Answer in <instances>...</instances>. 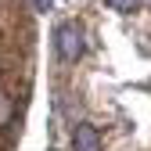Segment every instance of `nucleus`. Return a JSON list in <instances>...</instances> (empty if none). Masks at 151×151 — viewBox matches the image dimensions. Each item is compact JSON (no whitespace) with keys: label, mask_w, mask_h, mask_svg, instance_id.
<instances>
[{"label":"nucleus","mask_w":151,"mask_h":151,"mask_svg":"<svg viewBox=\"0 0 151 151\" xmlns=\"http://www.w3.org/2000/svg\"><path fill=\"white\" fill-rule=\"evenodd\" d=\"M11 115H14V104L0 97V126H4V122H11Z\"/></svg>","instance_id":"obj_4"},{"label":"nucleus","mask_w":151,"mask_h":151,"mask_svg":"<svg viewBox=\"0 0 151 151\" xmlns=\"http://www.w3.org/2000/svg\"><path fill=\"white\" fill-rule=\"evenodd\" d=\"M104 4H108L111 11H119V14H129V11H137L144 0H104Z\"/></svg>","instance_id":"obj_3"},{"label":"nucleus","mask_w":151,"mask_h":151,"mask_svg":"<svg viewBox=\"0 0 151 151\" xmlns=\"http://www.w3.org/2000/svg\"><path fill=\"white\" fill-rule=\"evenodd\" d=\"M72 151H101V133L93 126H79L72 137Z\"/></svg>","instance_id":"obj_2"},{"label":"nucleus","mask_w":151,"mask_h":151,"mask_svg":"<svg viewBox=\"0 0 151 151\" xmlns=\"http://www.w3.org/2000/svg\"><path fill=\"white\" fill-rule=\"evenodd\" d=\"M54 47H58V58L61 61H76L83 54V32L76 29L72 22L58 25V32H54Z\"/></svg>","instance_id":"obj_1"}]
</instances>
